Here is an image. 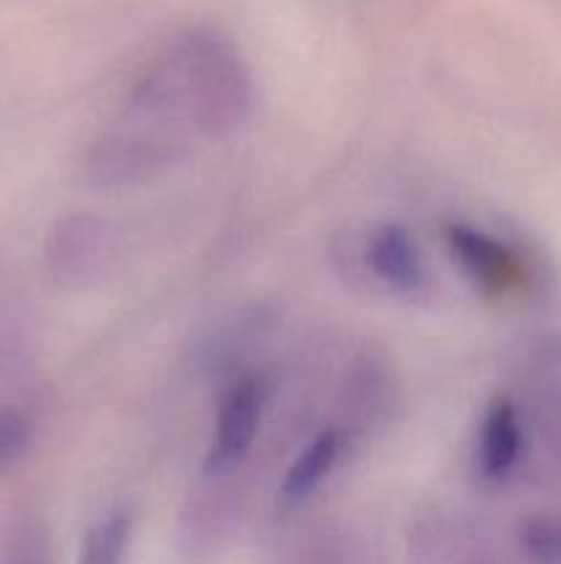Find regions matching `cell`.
<instances>
[{
    "instance_id": "cell-15",
    "label": "cell",
    "mask_w": 561,
    "mask_h": 564,
    "mask_svg": "<svg viewBox=\"0 0 561 564\" xmlns=\"http://www.w3.org/2000/svg\"><path fill=\"white\" fill-rule=\"evenodd\" d=\"M6 564H47V551H44L42 534L22 532L14 540Z\"/></svg>"
},
{
    "instance_id": "cell-13",
    "label": "cell",
    "mask_w": 561,
    "mask_h": 564,
    "mask_svg": "<svg viewBox=\"0 0 561 564\" xmlns=\"http://www.w3.org/2000/svg\"><path fill=\"white\" fill-rule=\"evenodd\" d=\"M292 564H372V556L346 534H319L297 551Z\"/></svg>"
},
{
    "instance_id": "cell-14",
    "label": "cell",
    "mask_w": 561,
    "mask_h": 564,
    "mask_svg": "<svg viewBox=\"0 0 561 564\" xmlns=\"http://www.w3.org/2000/svg\"><path fill=\"white\" fill-rule=\"evenodd\" d=\"M539 430H542V441L548 444L550 455L561 460V383H556L553 389L542 397Z\"/></svg>"
},
{
    "instance_id": "cell-2",
    "label": "cell",
    "mask_w": 561,
    "mask_h": 564,
    "mask_svg": "<svg viewBox=\"0 0 561 564\" xmlns=\"http://www.w3.org/2000/svg\"><path fill=\"white\" fill-rule=\"evenodd\" d=\"M185 154L176 132L160 127H116L88 147L86 176L102 191H127L163 176Z\"/></svg>"
},
{
    "instance_id": "cell-11",
    "label": "cell",
    "mask_w": 561,
    "mask_h": 564,
    "mask_svg": "<svg viewBox=\"0 0 561 564\" xmlns=\"http://www.w3.org/2000/svg\"><path fill=\"white\" fill-rule=\"evenodd\" d=\"M515 543L528 564H561V510L522 518L515 529Z\"/></svg>"
},
{
    "instance_id": "cell-1",
    "label": "cell",
    "mask_w": 561,
    "mask_h": 564,
    "mask_svg": "<svg viewBox=\"0 0 561 564\" xmlns=\"http://www.w3.org/2000/svg\"><path fill=\"white\" fill-rule=\"evenodd\" d=\"M253 83L240 53L212 31H190L141 75L130 94V116L163 130L196 127L207 138L245 124Z\"/></svg>"
},
{
    "instance_id": "cell-6",
    "label": "cell",
    "mask_w": 561,
    "mask_h": 564,
    "mask_svg": "<svg viewBox=\"0 0 561 564\" xmlns=\"http://www.w3.org/2000/svg\"><path fill=\"white\" fill-rule=\"evenodd\" d=\"M407 564H504V560L473 523L435 512L410 529Z\"/></svg>"
},
{
    "instance_id": "cell-9",
    "label": "cell",
    "mask_w": 561,
    "mask_h": 564,
    "mask_svg": "<svg viewBox=\"0 0 561 564\" xmlns=\"http://www.w3.org/2000/svg\"><path fill=\"white\" fill-rule=\"evenodd\" d=\"M350 433L344 427H328L314 435L280 479L278 510L295 512L308 505L344 460V455L350 452Z\"/></svg>"
},
{
    "instance_id": "cell-5",
    "label": "cell",
    "mask_w": 561,
    "mask_h": 564,
    "mask_svg": "<svg viewBox=\"0 0 561 564\" xmlns=\"http://www.w3.org/2000/svg\"><path fill=\"white\" fill-rule=\"evenodd\" d=\"M443 237L457 268L487 295H509L526 284V262L501 237L468 220H449Z\"/></svg>"
},
{
    "instance_id": "cell-3",
    "label": "cell",
    "mask_w": 561,
    "mask_h": 564,
    "mask_svg": "<svg viewBox=\"0 0 561 564\" xmlns=\"http://www.w3.org/2000/svg\"><path fill=\"white\" fill-rule=\"evenodd\" d=\"M270 386L264 375H242L220 397L201 471L207 479H226L251 457L262 427Z\"/></svg>"
},
{
    "instance_id": "cell-10",
    "label": "cell",
    "mask_w": 561,
    "mask_h": 564,
    "mask_svg": "<svg viewBox=\"0 0 561 564\" xmlns=\"http://www.w3.org/2000/svg\"><path fill=\"white\" fill-rule=\"evenodd\" d=\"M132 540V512L116 507L88 527L77 564H124Z\"/></svg>"
},
{
    "instance_id": "cell-7",
    "label": "cell",
    "mask_w": 561,
    "mask_h": 564,
    "mask_svg": "<svg viewBox=\"0 0 561 564\" xmlns=\"http://www.w3.org/2000/svg\"><path fill=\"white\" fill-rule=\"evenodd\" d=\"M363 262L374 279L394 292L413 295L427 286V262L416 237L402 224H377L363 242Z\"/></svg>"
},
{
    "instance_id": "cell-4",
    "label": "cell",
    "mask_w": 561,
    "mask_h": 564,
    "mask_svg": "<svg viewBox=\"0 0 561 564\" xmlns=\"http://www.w3.org/2000/svg\"><path fill=\"white\" fill-rule=\"evenodd\" d=\"M116 231L105 218L91 213L64 215L50 229L44 262L58 284L86 286L97 281L116 259Z\"/></svg>"
},
{
    "instance_id": "cell-12",
    "label": "cell",
    "mask_w": 561,
    "mask_h": 564,
    "mask_svg": "<svg viewBox=\"0 0 561 564\" xmlns=\"http://www.w3.org/2000/svg\"><path fill=\"white\" fill-rule=\"evenodd\" d=\"M36 438L33 413L22 402H0V477L14 471Z\"/></svg>"
},
{
    "instance_id": "cell-8",
    "label": "cell",
    "mask_w": 561,
    "mask_h": 564,
    "mask_svg": "<svg viewBox=\"0 0 561 564\" xmlns=\"http://www.w3.org/2000/svg\"><path fill=\"white\" fill-rule=\"evenodd\" d=\"M526 455V422L509 397H495L484 411L476 438V471L484 482H504Z\"/></svg>"
}]
</instances>
